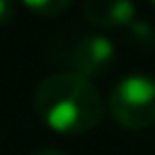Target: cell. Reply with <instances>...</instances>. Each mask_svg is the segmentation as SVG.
<instances>
[{
  "label": "cell",
  "mask_w": 155,
  "mask_h": 155,
  "mask_svg": "<svg viewBox=\"0 0 155 155\" xmlns=\"http://www.w3.org/2000/svg\"><path fill=\"white\" fill-rule=\"evenodd\" d=\"M32 103L44 126L57 135L89 132L105 116V103L91 78L68 68L44 78Z\"/></svg>",
  "instance_id": "cell-1"
},
{
  "label": "cell",
  "mask_w": 155,
  "mask_h": 155,
  "mask_svg": "<svg viewBox=\"0 0 155 155\" xmlns=\"http://www.w3.org/2000/svg\"><path fill=\"white\" fill-rule=\"evenodd\" d=\"M112 119L126 130H146L155 123V78L130 73L112 87L107 98Z\"/></svg>",
  "instance_id": "cell-2"
},
{
  "label": "cell",
  "mask_w": 155,
  "mask_h": 155,
  "mask_svg": "<svg viewBox=\"0 0 155 155\" xmlns=\"http://www.w3.org/2000/svg\"><path fill=\"white\" fill-rule=\"evenodd\" d=\"M114 55V44L105 34H82L71 39V46L62 53V59H66L68 71L96 78L112 66Z\"/></svg>",
  "instance_id": "cell-3"
},
{
  "label": "cell",
  "mask_w": 155,
  "mask_h": 155,
  "mask_svg": "<svg viewBox=\"0 0 155 155\" xmlns=\"http://www.w3.org/2000/svg\"><path fill=\"white\" fill-rule=\"evenodd\" d=\"M84 16L94 28L114 30L128 28L137 18V9L132 0H87Z\"/></svg>",
  "instance_id": "cell-4"
},
{
  "label": "cell",
  "mask_w": 155,
  "mask_h": 155,
  "mask_svg": "<svg viewBox=\"0 0 155 155\" xmlns=\"http://www.w3.org/2000/svg\"><path fill=\"white\" fill-rule=\"evenodd\" d=\"M18 2L39 16H59L71 7L73 0H18Z\"/></svg>",
  "instance_id": "cell-5"
},
{
  "label": "cell",
  "mask_w": 155,
  "mask_h": 155,
  "mask_svg": "<svg viewBox=\"0 0 155 155\" xmlns=\"http://www.w3.org/2000/svg\"><path fill=\"white\" fill-rule=\"evenodd\" d=\"M128 30H130V37H132V41H135V44L146 46V48L155 46V28H153L150 23L135 18L130 25H128Z\"/></svg>",
  "instance_id": "cell-6"
},
{
  "label": "cell",
  "mask_w": 155,
  "mask_h": 155,
  "mask_svg": "<svg viewBox=\"0 0 155 155\" xmlns=\"http://www.w3.org/2000/svg\"><path fill=\"white\" fill-rule=\"evenodd\" d=\"M16 14V0H0V25L9 23Z\"/></svg>",
  "instance_id": "cell-7"
},
{
  "label": "cell",
  "mask_w": 155,
  "mask_h": 155,
  "mask_svg": "<svg viewBox=\"0 0 155 155\" xmlns=\"http://www.w3.org/2000/svg\"><path fill=\"white\" fill-rule=\"evenodd\" d=\"M30 155H66V153H62V150H57V148H39V150H34V153H30Z\"/></svg>",
  "instance_id": "cell-8"
},
{
  "label": "cell",
  "mask_w": 155,
  "mask_h": 155,
  "mask_svg": "<svg viewBox=\"0 0 155 155\" xmlns=\"http://www.w3.org/2000/svg\"><path fill=\"white\" fill-rule=\"evenodd\" d=\"M148 2H150V5H153V9H155V0H148Z\"/></svg>",
  "instance_id": "cell-9"
}]
</instances>
